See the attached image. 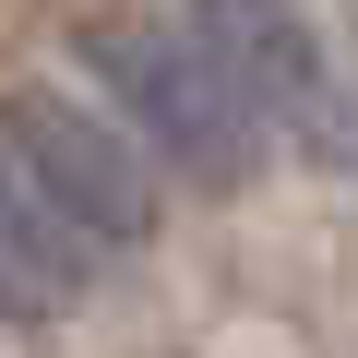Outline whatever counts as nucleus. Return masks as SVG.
Instances as JSON below:
<instances>
[{
	"label": "nucleus",
	"mask_w": 358,
	"mask_h": 358,
	"mask_svg": "<svg viewBox=\"0 0 358 358\" xmlns=\"http://www.w3.org/2000/svg\"><path fill=\"white\" fill-rule=\"evenodd\" d=\"M84 72L143 120V143L203 179V192H239V179H263V143L275 120L227 84V60L192 36V24H84Z\"/></svg>",
	"instance_id": "nucleus-1"
},
{
	"label": "nucleus",
	"mask_w": 358,
	"mask_h": 358,
	"mask_svg": "<svg viewBox=\"0 0 358 358\" xmlns=\"http://www.w3.org/2000/svg\"><path fill=\"white\" fill-rule=\"evenodd\" d=\"M192 36L275 131H322V36L299 24V0H192Z\"/></svg>",
	"instance_id": "nucleus-3"
},
{
	"label": "nucleus",
	"mask_w": 358,
	"mask_h": 358,
	"mask_svg": "<svg viewBox=\"0 0 358 358\" xmlns=\"http://www.w3.org/2000/svg\"><path fill=\"white\" fill-rule=\"evenodd\" d=\"M0 143L24 155V179L96 239V251H143L155 239V179H143V143L131 131H108L96 108H72V96H0Z\"/></svg>",
	"instance_id": "nucleus-2"
},
{
	"label": "nucleus",
	"mask_w": 358,
	"mask_h": 358,
	"mask_svg": "<svg viewBox=\"0 0 358 358\" xmlns=\"http://www.w3.org/2000/svg\"><path fill=\"white\" fill-rule=\"evenodd\" d=\"M96 263H108V251L24 179V155L0 143V322H60V310H84Z\"/></svg>",
	"instance_id": "nucleus-4"
}]
</instances>
